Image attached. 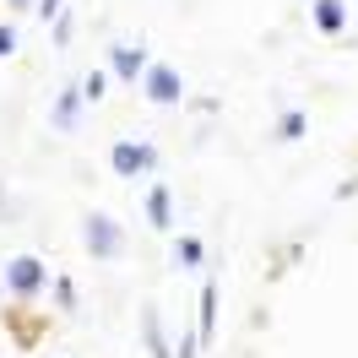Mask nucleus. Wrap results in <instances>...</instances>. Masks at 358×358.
<instances>
[{
  "label": "nucleus",
  "mask_w": 358,
  "mask_h": 358,
  "mask_svg": "<svg viewBox=\"0 0 358 358\" xmlns=\"http://www.w3.org/2000/svg\"><path fill=\"white\" fill-rule=\"evenodd\" d=\"M141 92H147V103L174 109L179 98H185V82H179V71H174V66H147V76H141Z\"/></svg>",
  "instance_id": "obj_3"
},
{
  "label": "nucleus",
  "mask_w": 358,
  "mask_h": 358,
  "mask_svg": "<svg viewBox=\"0 0 358 358\" xmlns=\"http://www.w3.org/2000/svg\"><path fill=\"white\" fill-rule=\"evenodd\" d=\"M11 6H17V11H27V6H33V0H11Z\"/></svg>",
  "instance_id": "obj_17"
},
{
  "label": "nucleus",
  "mask_w": 358,
  "mask_h": 358,
  "mask_svg": "<svg viewBox=\"0 0 358 358\" xmlns=\"http://www.w3.org/2000/svg\"><path fill=\"white\" fill-rule=\"evenodd\" d=\"M82 239L98 261H114V255H125V228L114 223L109 212H87V223H82Z\"/></svg>",
  "instance_id": "obj_1"
},
{
  "label": "nucleus",
  "mask_w": 358,
  "mask_h": 358,
  "mask_svg": "<svg viewBox=\"0 0 358 358\" xmlns=\"http://www.w3.org/2000/svg\"><path fill=\"white\" fill-rule=\"evenodd\" d=\"M103 82H109V76H103V71H92V76H87V87H82V92H87V98H103Z\"/></svg>",
  "instance_id": "obj_13"
},
{
  "label": "nucleus",
  "mask_w": 358,
  "mask_h": 358,
  "mask_svg": "<svg viewBox=\"0 0 358 358\" xmlns=\"http://www.w3.org/2000/svg\"><path fill=\"white\" fill-rule=\"evenodd\" d=\"M179 261H185V266H201V245H196V239H179Z\"/></svg>",
  "instance_id": "obj_12"
},
{
  "label": "nucleus",
  "mask_w": 358,
  "mask_h": 358,
  "mask_svg": "<svg viewBox=\"0 0 358 358\" xmlns=\"http://www.w3.org/2000/svg\"><path fill=\"white\" fill-rule=\"evenodd\" d=\"M179 358H196V336H185V342H179Z\"/></svg>",
  "instance_id": "obj_16"
},
{
  "label": "nucleus",
  "mask_w": 358,
  "mask_h": 358,
  "mask_svg": "<svg viewBox=\"0 0 358 358\" xmlns=\"http://www.w3.org/2000/svg\"><path fill=\"white\" fill-rule=\"evenodd\" d=\"M76 103H82V87H66V92H60V103H55V125H60V131L76 125Z\"/></svg>",
  "instance_id": "obj_8"
},
{
  "label": "nucleus",
  "mask_w": 358,
  "mask_h": 358,
  "mask_svg": "<svg viewBox=\"0 0 358 358\" xmlns=\"http://www.w3.org/2000/svg\"><path fill=\"white\" fill-rule=\"evenodd\" d=\"M147 217H152L157 234H169V228H174V201H169V185H152V190H147Z\"/></svg>",
  "instance_id": "obj_6"
},
{
  "label": "nucleus",
  "mask_w": 358,
  "mask_h": 358,
  "mask_svg": "<svg viewBox=\"0 0 358 358\" xmlns=\"http://www.w3.org/2000/svg\"><path fill=\"white\" fill-rule=\"evenodd\" d=\"M109 71L120 76V82H141V76H147V49L114 44V49H109Z\"/></svg>",
  "instance_id": "obj_5"
},
{
  "label": "nucleus",
  "mask_w": 358,
  "mask_h": 358,
  "mask_svg": "<svg viewBox=\"0 0 358 358\" xmlns=\"http://www.w3.org/2000/svg\"><path fill=\"white\" fill-rule=\"evenodd\" d=\"M49 282V266L38 255H11V266H6V288L17 293V299H33V293H44Z\"/></svg>",
  "instance_id": "obj_2"
},
{
  "label": "nucleus",
  "mask_w": 358,
  "mask_h": 358,
  "mask_svg": "<svg viewBox=\"0 0 358 358\" xmlns=\"http://www.w3.org/2000/svg\"><path fill=\"white\" fill-rule=\"evenodd\" d=\"M217 331V282H206L201 288V336Z\"/></svg>",
  "instance_id": "obj_9"
},
{
  "label": "nucleus",
  "mask_w": 358,
  "mask_h": 358,
  "mask_svg": "<svg viewBox=\"0 0 358 358\" xmlns=\"http://www.w3.org/2000/svg\"><path fill=\"white\" fill-rule=\"evenodd\" d=\"M38 17H60V0H38Z\"/></svg>",
  "instance_id": "obj_15"
},
{
  "label": "nucleus",
  "mask_w": 358,
  "mask_h": 358,
  "mask_svg": "<svg viewBox=\"0 0 358 358\" xmlns=\"http://www.w3.org/2000/svg\"><path fill=\"white\" fill-rule=\"evenodd\" d=\"M147 348H152V358H169V348H163V336H157V320L147 315Z\"/></svg>",
  "instance_id": "obj_11"
},
{
  "label": "nucleus",
  "mask_w": 358,
  "mask_h": 358,
  "mask_svg": "<svg viewBox=\"0 0 358 358\" xmlns=\"http://www.w3.org/2000/svg\"><path fill=\"white\" fill-rule=\"evenodd\" d=\"M310 131V120H304V114L299 109H288L282 114V120H277V141H299V136Z\"/></svg>",
  "instance_id": "obj_10"
},
{
  "label": "nucleus",
  "mask_w": 358,
  "mask_h": 358,
  "mask_svg": "<svg viewBox=\"0 0 358 358\" xmlns=\"http://www.w3.org/2000/svg\"><path fill=\"white\" fill-rule=\"evenodd\" d=\"M109 163L120 169V174H147V169L157 163V152H152V147H141V141H114Z\"/></svg>",
  "instance_id": "obj_4"
},
{
  "label": "nucleus",
  "mask_w": 358,
  "mask_h": 358,
  "mask_svg": "<svg viewBox=\"0 0 358 358\" xmlns=\"http://www.w3.org/2000/svg\"><path fill=\"white\" fill-rule=\"evenodd\" d=\"M315 27H320V33H342V27H348L342 0H315Z\"/></svg>",
  "instance_id": "obj_7"
},
{
  "label": "nucleus",
  "mask_w": 358,
  "mask_h": 358,
  "mask_svg": "<svg viewBox=\"0 0 358 358\" xmlns=\"http://www.w3.org/2000/svg\"><path fill=\"white\" fill-rule=\"evenodd\" d=\"M6 55H17V33H11V27H0V60H6Z\"/></svg>",
  "instance_id": "obj_14"
}]
</instances>
